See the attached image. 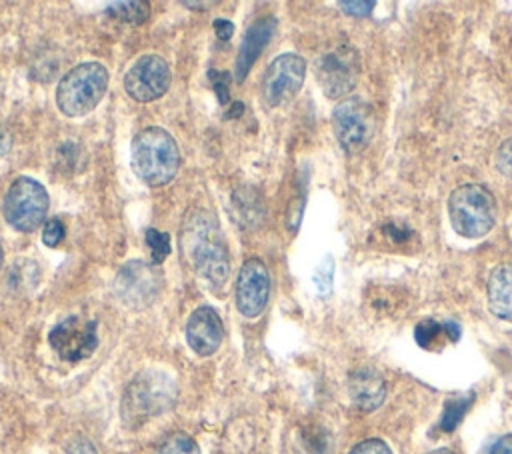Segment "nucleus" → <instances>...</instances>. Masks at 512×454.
<instances>
[{
    "mask_svg": "<svg viewBox=\"0 0 512 454\" xmlns=\"http://www.w3.org/2000/svg\"><path fill=\"white\" fill-rule=\"evenodd\" d=\"M2 264H4V254H2V246H0V270H2Z\"/></svg>",
    "mask_w": 512,
    "mask_h": 454,
    "instance_id": "f704fd0d",
    "label": "nucleus"
},
{
    "mask_svg": "<svg viewBox=\"0 0 512 454\" xmlns=\"http://www.w3.org/2000/svg\"><path fill=\"white\" fill-rule=\"evenodd\" d=\"M48 206L50 198L46 188L30 176H20L8 188L2 212L14 230L32 232L44 222Z\"/></svg>",
    "mask_w": 512,
    "mask_h": 454,
    "instance_id": "39448f33",
    "label": "nucleus"
},
{
    "mask_svg": "<svg viewBox=\"0 0 512 454\" xmlns=\"http://www.w3.org/2000/svg\"><path fill=\"white\" fill-rule=\"evenodd\" d=\"M70 454H96V452H94V446L88 440L80 438V440L72 442V452Z\"/></svg>",
    "mask_w": 512,
    "mask_h": 454,
    "instance_id": "2f4dec72",
    "label": "nucleus"
},
{
    "mask_svg": "<svg viewBox=\"0 0 512 454\" xmlns=\"http://www.w3.org/2000/svg\"><path fill=\"white\" fill-rule=\"evenodd\" d=\"M416 342L426 350H438L446 342H456L460 338V326L456 322L422 320L414 330Z\"/></svg>",
    "mask_w": 512,
    "mask_h": 454,
    "instance_id": "a211bd4d",
    "label": "nucleus"
},
{
    "mask_svg": "<svg viewBox=\"0 0 512 454\" xmlns=\"http://www.w3.org/2000/svg\"><path fill=\"white\" fill-rule=\"evenodd\" d=\"M276 32V18L274 16H262L246 30L244 40L240 44L236 64H234V78L236 82H242L246 74L252 70L254 62L260 58L268 42L272 40Z\"/></svg>",
    "mask_w": 512,
    "mask_h": 454,
    "instance_id": "2eb2a0df",
    "label": "nucleus"
},
{
    "mask_svg": "<svg viewBox=\"0 0 512 454\" xmlns=\"http://www.w3.org/2000/svg\"><path fill=\"white\" fill-rule=\"evenodd\" d=\"M496 216V198L482 184L458 186L448 198L450 224L464 238L486 236L494 228Z\"/></svg>",
    "mask_w": 512,
    "mask_h": 454,
    "instance_id": "20e7f679",
    "label": "nucleus"
},
{
    "mask_svg": "<svg viewBox=\"0 0 512 454\" xmlns=\"http://www.w3.org/2000/svg\"><path fill=\"white\" fill-rule=\"evenodd\" d=\"M338 6L344 8V12H348V14L366 16L374 8V2H338Z\"/></svg>",
    "mask_w": 512,
    "mask_h": 454,
    "instance_id": "c756f323",
    "label": "nucleus"
},
{
    "mask_svg": "<svg viewBox=\"0 0 512 454\" xmlns=\"http://www.w3.org/2000/svg\"><path fill=\"white\" fill-rule=\"evenodd\" d=\"M334 134L348 154L362 152L376 130V116L368 102L360 98H344L332 112Z\"/></svg>",
    "mask_w": 512,
    "mask_h": 454,
    "instance_id": "423d86ee",
    "label": "nucleus"
},
{
    "mask_svg": "<svg viewBox=\"0 0 512 454\" xmlns=\"http://www.w3.org/2000/svg\"><path fill=\"white\" fill-rule=\"evenodd\" d=\"M234 206L238 208V216L240 220H246L248 226H252V222H260L262 220V204H260V198H256L250 206L246 204V198H242L240 190L234 194Z\"/></svg>",
    "mask_w": 512,
    "mask_h": 454,
    "instance_id": "b1692460",
    "label": "nucleus"
},
{
    "mask_svg": "<svg viewBox=\"0 0 512 454\" xmlns=\"http://www.w3.org/2000/svg\"><path fill=\"white\" fill-rule=\"evenodd\" d=\"M224 338V324L212 306H198L186 322V342L198 356L214 354Z\"/></svg>",
    "mask_w": 512,
    "mask_h": 454,
    "instance_id": "4468645a",
    "label": "nucleus"
},
{
    "mask_svg": "<svg viewBox=\"0 0 512 454\" xmlns=\"http://www.w3.org/2000/svg\"><path fill=\"white\" fill-rule=\"evenodd\" d=\"M64 234H66V228H64V224H62V220H60V218H50V220L44 222V228H42V242H44L46 246H50V248H56V246L62 242Z\"/></svg>",
    "mask_w": 512,
    "mask_h": 454,
    "instance_id": "a878e982",
    "label": "nucleus"
},
{
    "mask_svg": "<svg viewBox=\"0 0 512 454\" xmlns=\"http://www.w3.org/2000/svg\"><path fill=\"white\" fill-rule=\"evenodd\" d=\"M360 78V56L350 44H336L316 58V80L328 98L346 96Z\"/></svg>",
    "mask_w": 512,
    "mask_h": 454,
    "instance_id": "0eeeda50",
    "label": "nucleus"
},
{
    "mask_svg": "<svg viewBox=\"0 0 512 454\" xmlns=\"http://www.w3.org/2000/svg\"><path fill=\"white\" fill-rule=\"evenodd\" d=\"M50 346L66 362H80L98 346V324L82 316H68L50 330Z\"/></svg>",
    "mask_w": 512,
    "mask_h": 454,
    "instance_id": "9d476101",
    "label": "nucleus"
},
{
    "mask_svg": "<svg viewBox=\"0 0 512 454\" xmlns=\"http://www.w3.org/2000/svg\"><path fill=\"white\" fill-rule=\"evenodd\" d=\"M180 166V150L170 132L160 126L140 130L132 140V170L148 186L168 184Z\"/></svg>",
    "mask_w": 512,
    "mask_h": 454,
    "instance_id": "f03ea898",
    "label": "nucleus"
},
{
    "mask_svg": "<svg viewBox=\"0 0 512 454\" xmlns=\"http://www.w3.org/2000/svg\"><path fill=\"white\" fill-rule=\"evenodd\" d=\"M146 244L152 252V264H162L166 256L170 254V236L166 232H160L156 228L146 230Z\"/></svg>",
    "mask_w": 512,
    "mask_h": 454,
    "instance_id": "5701e85b",
    "label": "nucleus"
},
{
    "mask_svg": "<svg viewBox=\"0 0 512 454\" xmlns=\"http://www.w3.org/2000/svg\"><path fill=\"white\" fill-rule=\"evenodd\" d=\"M350 398L360 410L372 412L386 398V380L372 368H360L350 376Z\"/></svg>",
    "mask_w": 512,
    "mask_h": 454,
    "instance_id": "dca6fc26",
    "label": "nucleus"
},
{
    "mask_svg": "<svg viewBox=\"0 0 512 454\" xmlns=\"http://www.w3.org/2000/svg\"><path fill=\"white\" fill-rule=\"evenodd\" d=\"M108 88V70L100 62H82L62 76L56 86V106L76 118L92 112Z\"/></svg>",
    "mask_w": 512,
    "mask_h": 454,
    "instance_id": "7ed1b4c3",
    "label": "nucleus"
},
{
    "mask_svg": "<svg viewBox=\"0 0 512 454\" xmlns=\"http://www.w3.org/2000/svg\"><path fill=\"white\" fill-rule=\"evenodd\" d=\"M402 288H396V286H376V294L372 298V304L376 306V312L382 314H390V312H396L400 308V302H402Z\"/></svg>",
    "mask_w": 512,
    "mask_h": 454,
    "instance_id": "4be33fe9",
    "label": "nucleus"
},
{
    "mask_svg": "<svg viewBox=\"0 0 512 454\" xmlns=\"http://www.w3.org/2000/svg\"><path fill=\"white\" fill-rule=\"evenodd\" d=\"M106 12L116 20H122V22H128V24H142L150 14V6L144 0L110 2L106 6Z\"/></svg>",
    "mask_w": 512,
    "mask_h": 454,
    "instance_id": "6ab92c4d",
    "label": "nucleus"
},
{
    "mask_svg": "<svg viewBox=\"0 0 512 454\" xmlns=\"http://www.w3.org/2000/svg\"><path fill=\"white\" fill-rule=\"evenodd\" d=\"M162 286V272L156 264H148L144 260L126 262L118 274L114 288L124 302L130 304H146L154 300Z\"/></svg>",
    "mask_w": 512,
    "mask_h": 454,
    "instance_id": "ddd939ff",
    "label": "nucleus"
},
{
    "mask_svg": "<svg viewBox=\"0 0 512 454\" xmlns=\"http://www.w3.org/2000/svg\"><path fill=\"white\" fill-rule=\"evenodd\" d=\"M474 402V394H466V396H454L450 400H446L444 404V412H442V418H440V428L444 432H452L460 420L464 418L466 410L470 408V404Z\"/></svg>",
    "mask_w": 512,
    "mask_h": 454,
    "instance_id": "aec40b11",
    "label": "nucleus"
},
{
    "mask_svg": "<svg viewBox=\"0 0 512 454\" xmlns=\"http://www.w3.org/2000/svg\"><path fill=\"white\" fill-rule=\"evenodd\" d=\"M210 78L214 80V88H216L220 104H226V100H228V84H230L232 74H228V72H210Z\"/></svg>",
    "mask_w": 512,
    "mask_h": 454,
    "instance_id": "cd10ccee",
    "label": "nucleus"
},
{
    "mask_svg": "<svg viewBox=\"0 0 512 454\" xmlns=\"http://www.w3.org/2000/svg\"><path fill=\"white\" fill-rule=\"evenodd\" d=\"M156 454H200V448L192 436L184 432H174L160 442Z\"/></svg>",
    "mask_w": 512,
    "mask_h": 454,
    "instance_id": "412c9836",
    "label": "nucleus"
},
{
    "mask_svg": "<svg viewBox=\"0 0 512 454\" xmlns=\"http://www.w3.org/2000/svg\"><path fill=\"white\" fill-rule=\"evenodd\" d=\"M428 454H456V452H454V450H450V448H438V450L428 452Z\"/></svg>",
    "mask_w": 512,
    "mask_h": 454,
    "instance_id": "72a5a7b5",
    "label": "nucleus"
},
{
    "mask_svg": "<svg viewBox=\"0 0 512 454\" xmlns=\"http://www.w3.org/2000/svg\"><path fill=\"white\" fill-rule=\"evenodd\" d=\"M270 296V274L262 260L248 258L238 272L234 298L236 308L246 318H256L268 304Z\"/></svg>",
    "mask_w": 512,
    "mask_h": 454,
    "instance_id": "f8f14e48",
    "label": "nucleus"
},
{
    "mask_svg": "<svg viewBox=\"0 0 512 454\" xmlns=\"http://www.w3.org/2000/svg\"><path fill=\"white\" fill-rule=\"evenodd\" d=\"M170 66L158 54L140 56L124 76V88L136 102H152L170 86Z\"/></svg>",
    "mask_w": 512,
    "mask_h": 454,
    "instance_id": "9b49d317",
    "label": "nucleus"
},
{
    "mask_svg": "<svg viewBox=\"0 0 512 454\" xmlns=\"http://www.w3.org/2000/svg\"><path fill=\"white\" fill-rule=\"evenodd\" d=\"M350 454H392L390 446L380 440V438H368V440H362L360 444H356Z\"/></svg>",
    "mask_w": 512,
    "mask_h": 454,
    "instance_id": "bb28decb",
    "label": "nucleus"
},
{
    "mask_svg": "<svg viewBox=\"0 0 512 454\" xmlns=\"http://www.w3.org/2000/svg\"><path fill=\"white\" fill-rule=\"evenodd\" d=\"M214 32H216V38H218V40L226 42V40H230L232 34H234V24H232L230 20H226V18H216V20H214Z\"/></svg>",
    "mask_w": 512,
    "mask_h": 454,
    "instance_id": "7c9ffc66",
    "label": "nucleus"
},
{
    "mask_svg": "<svg viewBox=\"0 0 512 454\" xmlns=\"http://www.w3.org/2000/svg\"><path fill=\"white\" fill-rule=\"evenodd\" d=\"M332 274H334V266H332V258L330 256H326L320 264H318V268H316V272H314V286H316V290L320 292V294H328L330 292V288H332Z\"/></svg>",
    "mask_w": 512,
    "mask_h": 454,
    "instance_id": "393cba45",
    "label": "nucleus"
},
{
    "mask_svg": "<svg viewBox=\"0 0 512 454\" xmlns=\"http://www.w3.org/2000/svg\"><path fill=\"white\" fill-rule=\"evenodd\" d=\"M214 2H184V6L186 8H200V10H204V8H210Z\"/></svg>",
    "mask_w": 512,
    "mask_h": 454,
    "instance_id": "473e14b6",
    "label": "nucleus"
},
{
    "mask_svg": "<svg viewBox=\"0 0 512 454\" xmlns=\"http://www.w3.org/2000/svg\"><path fill=\"white\" fill-rule=\"evenodd\" d=\"M482 454H512V434L500 436L496 442H492Z\"/></svg>",
    "mask_w": 512,
    "mask_h": 454,
    "instance_id": "c85d7f7f",
    "label": "nucleus"
},
{
    "mask_svg": "<svg viewBox=\"0 0 512 454\" xmlns=\"http://www.w3.org/2000/svg\"><path fill=\"white\" fill-rule=\"evenodd\" d=\"M306 78V62L298 54H280L274 58L262 78V98L268 106L278 108L296 98Z\"/></svg>",
    "mask_w": 512,
    "mask_h": 454,
    "instance_id": "6e6552de",
    "label": "nucleus"
},
{
    "mask_svg": "<svg viewBox=\"0 0 512 454\" xmlns=\"http://www.w3.org/2000/svg\"><path fill=\"white\" fill-rule=\"evenodd\" d=\"M174 398V386L170 378L164 374L148 372L144 376H138L126 390L124 396V416L126 420H140L150 414L162 412L170 406Z\"/></svg>",
    "mask_w": 512,
    "mask_h": 454,
    "instance_id": "1a4fd4ad",
    "label": "nucleus"
},
{
    "mask_svg": "<svg viewBox=\"0 0 512 454\" xmlns=\"http://www.w3.org/2000/svg\"><path fill=\"white\" fill-rule=\"evenodd\" d=\"M488 308L506 322H512V264H500L488 278Z\"/></svg>",
    "mask_w": 512,
    "mask_h": 454,
    "instance_id": "f3484780",
    "label": "nucleus"
},
{
    "mask_svg": "<svg viewBox=\"0 0 512 454\" xmlns=\"http://www.w3.org/2000/svg\"><path fill=\"white\" fill-rule=\"evenodd\" d=\"M182 258L190 270L212 288L224 286L230 274V254L216 216L196 208L186 214L180 230Z\"/></svg>",
    "mask_w": 512,
    "mask_h": 454,
    "instance_id": "f257e3e1",
    "label": "nucleus"
}]
</instances>
